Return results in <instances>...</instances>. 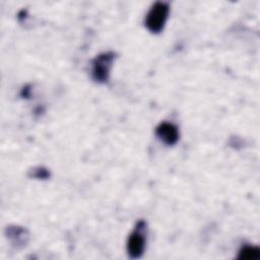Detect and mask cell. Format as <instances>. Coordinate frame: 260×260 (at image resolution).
Here are the masks:
<instances>
[{"label": "cell", "instance_id": "obj_1", "mask_svg": "<svg viewBox=\"0 0 260 260\" xmlns=\"http://www.w3.org/2000/svg\"><path fill=\"white\" fill-rule=\"evenodd\" d=\"M170 7L166 2H155L145 17V26L153 34H158L162 30L168 19Z\"/></svg>", "mask_w": 260, "mask_h": 260}, {"label": "cell", "instance_id": "obj_2", "mask_svg": "<svg viewBox=\"0 0 260 260\" xmlns=\"http://www.w3.org/2000/svg\"><path fill=\"white\" fill-rule=\"evenodd\" d=\"M115 59L113 52L103 53L91 61V77L94 81L105 83L108 81L110 71Z\"/></svg>", "mask_w": 260, "mask_h": 260}, {"label": "cell", "instance_id": "obj_3", "mask_svg": "<svg viewBox=\"0 0 260 260\" xmlns=\"http://www.w3.org/2000/svg\"><path fill=\"white\" fill-rule=\"evenodd\" d=\"M145 228L146 224L143 220L138 221L134 231L129 235L127 240V252L133 259L140 258L144 253L146 245Z\"/></svg>", "mask_w": 260, "mask_h": 260}, {"label": "cell", "instance_id": "obj_4", "mask_svg": "<svg viewBox=\"0 0 260 260\" xmlns=\"http://www.w3.org/2000/svg\"><path fill=\"white\" fill-rule=\"evenodd\" d=\"M155 134L167 145H174L179 140L178 128L169 122L160 123L155 129Z\"/></svg>", "mask_w": 260, "mask_h": 260}, {"label": "cell", "instance_id": "obj_5", "mask_svg": "<svg viewBox=\"0 0 260 260\" xmlns=\"http://www.w3.org/2000/svg\"><path fill=\"white\" fill-rule=\"evenodd\" d=\"M259 249L254 246H245L240 250L239 253V258L241 259H248V260H253L257 259L259 257Z\"/></svg>", "mask_w": 260, "mask_h": 260}]
</instances>
